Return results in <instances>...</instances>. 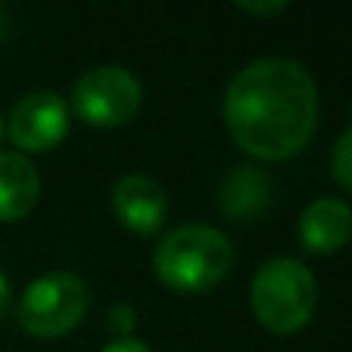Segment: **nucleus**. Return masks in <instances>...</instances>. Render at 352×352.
Masks as SVG:
<instances>
[{
  "mask_svg": "<svg viewBox=\"0 0 352 352\" xmlns=\"http://www.w3.org/2000/svg\"><path fill=\"white\" fill-rule=\"evenodd\" d=\"M223 118L248 155L260 161L294 158L316 130V80L294 59H256L229 84Z\"/></svg>",
  "mask_w": 352,
  "mask_h": 352,
  "instance_id": "f257e3e1",
  "label": "nucleus"
},
{
  "mask_svg": "<svg viewBox=\"0 0 352 352\" xmlns=\"http://www.w3.org/2000/svg\"><path fill=\"white\" fill-rule=\"evenodd\" d=\"M235 263L229 238L210 226H182L155 248L152 269L161 285L179 294H201L217 287Z\"/></svg>",
  "mask_w": 352,
  "mask_h": 352,
  "instance_id": "f03ea898",
  "label": "nucleus"
},
{
  "mask_svg": "<svg viewBox=\"0 0 352 352\" xmlns=\"http://www.w3.org/2000/svg\"><path fill=\"white\" fill-rule=\"evenodd\" d=\"M316 275L291 256H275L250 281V309L269 334H300L316 316Z\"/></svg>",
  "mask_w": 352,
  "mask_h": 352,
  "instance_id": "7ed1b4c3",
  "label": "nucleus"
},
{
  "mask_svg": "<svg viewBox=\"0 0 352 352\" xmlns=\"http://www.w3.org/2000/svg\"><path fill=\"white\" fill-rule=\"evenodd\" d=\"M90 309V291L74 272H47L25 287L16 306L19 324L37 340L72 334Z\"/></svg>",
  "mask_w": 352,
  "mask_h": 352,
  "instance_id": "20e7f679",
  "label": "nucleus"
},
{
  "mask_svg": "<svg viewBox=\"0 0 352 352\" xmlns=\"http://www.w3.org/2000/svg\"><path fill=\"white\" fill-rule=\"evenodd\" d=\"M142 105V84L121 65H99L78 78L72 90V109L93 127H121L136 118Z\"/></svg>",
  "mask_w": 352,
  "mask_h": 352,
  "instance_id": "39448f33",
  "label": "nucleus"
},
{
  "mask_svg": "<svg viewBox=\"0 0 352 352\" xmlns=\"http://www.w3.org/2000/svg\"><path fill=\"white\" fill-rule=\"evenodd\" d=\"M6 133L22 152H50L68 136V105L53 90L28 93L12 109Z\"/></svg>",
  "mask_w": 352,
  "mask_h": 352,
  "instance_id": "423d86ee",
  "label": "nucleus"
},
{
  "mask_svg": "<svg viewBox=\"0 0 352 352\" xmlns=\"http://www.w3.org/2000/svg\"><path fill=\"white\" fill-rule=\"evenodd\" d=\"M115 213L130 232L152 235L167 219V195L152 176H124L111 195Z\"/></svg>",
  "mask_w": 352,
  "mask_h": 352,
  "instance_id": "0eeeda50",
  "label": "nucleus"
},
{
  "mask_svg": "<svg viewBox=\"0 0 352 352\" xmlns=\"http://www.w3.org/2000/svg\"><path fill=\"white\" fill-rule=\"evenodd\" d=\"M352 238V210L340 198H318L300 217V244L309 254H334Z\"/></svg>",
  "mask_w": 352,
  "mask_h": 352,
  "instance_id": "6e6552de",
  "label": "nucleus"
},
{
  "mask_svg": "<svg viewBox=\"0 0 352 352\" xmlns=\"http://www.w3.org/2000/svg\"><path fill=\"white\" fill-rule=\"evenodd\" d=\"M41 176L22 152H0V223H16L34 210Z\"/></svg>",
  "mask_w": 352,
  "mask_h": 352,
  "instance_id": "1a4fd4ad",
  "label": "nucleus"
},
{
  "mask_svg": "<svg viewBox=\"0 0 352 352\" xmlns=\"http://www.w3.org/2000/svg\"><path fill=\"white\" fill-rule=\"evenodd\" d=\"M269 201H272V179L256 167H241L219 186V210L238 223L266 213Z\"/></svg>",
  "mask_w": 352,
  "mask_h": 352,
  "instance_id": "9d476101",
  "label": "nucleus"
},
{
  "mask_svg": "<svg viewBox=\"0 0 352 352\" xmlns=\"http://www.w3.org/2000/svg\"><path fill=\"white\" fill-rule=\"evenodd\" d=\"M331 173L346 192H352V127L337 140L334 155H331Z\"/></svg>",
  "mask_w": 352,
  "mask_h": 352,
  "instance_id": "9b49d317",
  "label": "nucleus"
},
{
  "mask_svg": "<svg viewBox=\"0 0 352 352\" xmlns=\"http://www.w3.org/2000/svg\"><path fill=\"white\" fill-rule=\"evenodd\" d=\"M109 328L118 337H130V331L136 328V309L130 303H118L109 309Z\"/></svg>",
  "mask_w": 352,
  "mask_h": 352,
  "instance_id": "f8f14e48",
  "label": "nucleus"
},
{
  "mask_svg": "<svg viewBox=\"0 0 352 352\" xmlns=\"http://www.w3.org/2000/svg\"><path fill=\"white\" fill-rule=\"evenodd\" d=\"M235 6H241L244 12H254V16H275L278 10H285L291 0H232Z\"/></svg>",
  "mask_w": 352,
  "mask_h": 352,
  "instance_id": "ddd939ff",
  "label": "nucleus"
},
{
  "mask_svg": "<svg viewBox=\"0 0 352 352\" xmlns=\"http://www.w3.org/2000/svg\"><path fill=\"white\" fill-rule=\"evenodd\" d=\"M102 352H152V349L142 340H136V337H118V340H111Z\"/></svg>",
  "mask_w": 352,
  "mask_h": 352,
  "instance_id": "4468645a",
  "label": "nucleus"
},
{
  "mask_svg": "<svg viewBox=\"0 0 352 352\" xmlns=\"http://www.w3.org/2000/svg\"><path fill=\"white\" fill-rule=\"evenodd\" d=\"M10 309H12V287H10V278L0 272V322L10 316Z\"/></svg>",
  "mask_w": 352,
  "mask_h": 352,
  "instance_id": "2eb2a0df",
  "label": "nucleus"
},
{
  "mask_svg": "<svg viewBox=\"0 0 352 352\" xmlns=\"http://www.w3.org/2000/svg\"><path fill=\"white\" fill-rule=\"evenodd\" d=\"M3 133H6V127H3V118H0V140H3Z\"/></svg>",
  "mask_w": 352,
  "mask_h": 352,
  "instance_id": "dca6fc26",
  "label": "nucleus"
}]
</instances>
